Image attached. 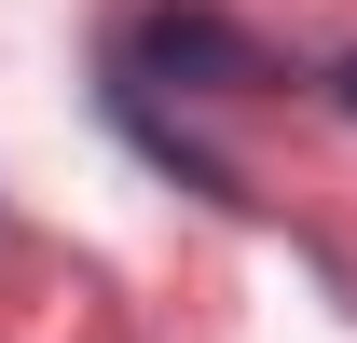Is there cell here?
<instances>
[{
  "mask_svg": "<svg viewBox=\"0 0 357 343\" xmlns=\"http://www.w3.org/2000/svg\"><path fill=\"white\" fill-rule=\"evenodd\" d=\"M137 55H151L165 83H206V96H248V83H275V69H261V42H248L234 14H192V0H165V14L137 28Z\"/></svg>",
  "mask_w": 357,
  "mask_h": 343,
  "instance_id": "1",
  "label": "cell"
},
{
  "mask_svg": "<svg viewBox=\"0 0 357 343\" xmlns=\"http://www.w3.org/2000/svg\"><path fill=\"white\" fill-rule=\"evenodd\" d=\"M330 83H344V110H357V55H344V69H330Z\"/></svg>",
  "mask_w": 357,
  "mask_h": 343,
  "instance_id": "2",
  "label": "cell"
}]
</instances>
